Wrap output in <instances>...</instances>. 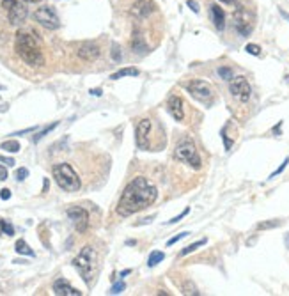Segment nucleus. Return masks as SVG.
<instances>
[{"label":"nucleus","mask_w":289,"mask_h":296,"mask_svg":"<svg viewBox=\"0 0 289 296\" xmlns=\"http://www.w3.org/2000/svg\"><path fill=\"white\" fill-rule=\"evenodd\" d=\"M156 197L158 190L153 183L147 181L145 177H135L123 190V195L117 203V213L121 217H131L155 204Z\"/></svg>","instance_id":"f257e3e1"},{"label":"nucleus","mask_w":289,"mask_h":296,"mask_svg":"<svg viewBox=\"0 0 289 296\" xmlns=\"http://www.w3.org/2000/svg\"><path fill=\"white\" fill-rule=\"evenodd\" d=\"M15 50L20 55V59L25 64L32 66V68H39L45 64V57L37 41L34 39V36L27 34V32H18L15 39Z\"/></svg>","instance_id":"f03ea898"},{"label":"nucleus","mask_w":289,"mask_h":296,"mask_svg":"<svg viewBox=\"0 0 289 296\" xmlns=\"http://www.w3.org/2000/svg\"><path fill=\"white\" fill-rule=\"evenodd\" d=\"M52 176L55 179V183L59 185V188L64 190V192H78L80 187H82L80 177H78V174L69 163H57V165H53Z\"/></svg>","instance_id":"7ed1b4c3"},{"label":"nucleus","mask_w":289,"mask_h":296,"mask_svg":"<svg viewBox=\"0 0 289 296\" xmlns=\"http://www.w3.org/2000/svg\"><path fill=\"white\" fill-rule=\"evenodd\" d=\"M176 158H177L181 163H186L188 167H192L193 171H199L202 167L201 156H199L195 146H193L190 140H185V142H181V144H177V147H176Z\"/></svg>","instance_id":"20e7f679"},{"label":"nucleus","mask_w":289,"mask_h":296,"mask_svg":"<svg viewBox=\"0 0 289 296\" xmlns=\"http://www.w3.org/2000/svg\"><path fill=\"white\" fill-rule=\"evenodd\" d=\"M94 249L93 247H83L80 250V254L73 259V266L80 271V275L83 277V280L89 284V275H91V271H93V266H94Z\"/></svg>","instance_id":"39448f33"},{"label":"nucleus","mask_w":289,"mask_h":296,"mask_svg":"<svg viewBox=\"0 0 289 296\" xmlns=\"http://www.w3.org/2000/svg\"><path fill=\"white\" fill-rule=\"evenodd\" d=\"M2 7H4L7 20L11 25H21L27 18V7L21 4L20 0H2Z\"/></svg>","instance_id":"423d86ee"},{"label":"nucleus","mask_w":289,"mask_h":296,"mask_svg":"<svg viewBox=\"0 0 289 296\" xmlns=\"http://www.w3.org/2000/svg\"><path fill=\"white\" fill-rule=\"evenodd\" d=\"M34 18H36V21L39 25L48 29V31H55V29L61 27V20H59L57 13H55V9L50 7V5H43V7L36 9Z\"/></svg>","instance_id":"0eeeda50"},{"label":"nucleus","mask_w":289,"mask_h":296,"mask_svg":"<svg viewBox=\"0 0 289 296\" xmlns=\"http://www.w3.org/2000/svg\"><path fill=\"white\" fill-rule=\"evenodd\" d=\"M229 91L238 101H241V103H247L250 96H252V87H250V83L247 82V78L245 77H234L229 83Z\"/></svg>","instance_id":"6e6552de"},{"label":"nucleus","mask_w":289,"mask_h":296,"mask_svg":"<svg viewBox=\"0 0 289 296\" xmlns=\"http://www.w3.org/2000/svg\"><path fill=\"white\" fill-rule=\"evenodd\" d=\"M186 91L199 101H209L213 98V89L208 82L202 80H192L186 83Z\"/></svg>","instance_id":"1a4fd4ad"},{"label":"nucleus","mask_w":289,"mask_h":296,"mask_svg":"<svg viewBox=\"0 0 289 296\" xmlns=\"http://www.w3.org/2000/svg\"><path fill=\"white\" fill-rule=\"evenodd\" d=\"M67 218L71 220L75 229L78 233H85L89 227V213L80 206H73V208L67 209Z\"/></svg>","instance_id":"9d476101"},{"label":"nucleus","mask_w":289,"mask_h":296,"mask_svg":"<svg viewBox=\"0 0 289 296\" xmlns=\"http://www.w3.org/2000/svg\"><path fill=\"white\" fill-rule=\"evenodd\" d=\"M151 119H142L137 125V130H135V144L139 149H147L149 147V135H151Z\"/></svg>","instance_id":"9b49d317"},{"label":"nucleus","mask_w":289,"mask_h":296,"mask_svg":"<svg viewBox=\"0 0 289 296\" xmlns=\"http://www.w3.org/2000/svg\"><path fill=\"white\" fill-rule=\"evenodd\" d=\"M99 53H101V48L98 43L93 41H85L77 48V55L85 62H94L99 57Z\"/></svg>","instance_id":"f8f14e48"},{"label":"nucleus","mask_w":289,"mask_h":296,"mask_svg":"<svg viewBox=\"0 0 289 296\" xmlns=\"http://www.w3.org/2000/svg\"><path fill=\"white\" fill-rule=\"evenodd\" d=\"M234 27H236V31L243 37L250 36V32H252V20H250V15L245 9H238L234 13Z\"/></svg>","instance_id":"ddd939ff"},{"label":"nucleus","mask_w":289,"mask_h":296,"mask_svg":"<svg viewBox=\"0 0 289 296\" xmlns=\"http://www.w3.org/2000/svg\"><path fill=\"white\" fill-rule=\"evenodd\" d=\"M155 11V4L151 2V0H137L131 7H129V13L133 18L137 20H142V18H147Z\"/></svg>","instance_id":"4468645a"},{"label":"nucleus","mask_w":289,"mask_h":296,"mask_svg":"<svg viewBox=\"0 0 289 296\" xmlns=\"http://www.w3.org/2000/svg\"><path fill=\"white\" fill-rule=\"evenodd\" d=\"M53 293L57 296H80L82 293L75 289V287L66 280V279H57L53 282Z\"/></svg>","instance_id":"2eb2a0df"},{"label":"nucleus","mask_w":289,"mask_h":296,"mask_svg":"<svg viewBox=\"0 0 289 296\" xmlns=\"http://www.w3.org/2000/svg\"><path fill=\"white\" fill-rule=\"evenodd\" d=\"M167 107H169V112L174 117L176 121H183L185 119V109H183V99L179 96H171L169 101H167Z\"/></svg>","instance_id":"dca6fc26"},{"label":"nucleus","mask_w":289,"mask_h":296,"mask_svg":"<svg viewBox=\"0 0 289 296\" xmlns=\"http://www.w3.org/2000/svg\"><path fill=\"white\" fill-rule=\"evenodd\" d=\"M131 50L135 53H139V55H145V53L149 52V47L144 41V37H142L140 32H135L133 37H131Z\"/></svg>","instance_id":"f3484780"},{"label":"nucleus","mask_w":289,"mask_h":296,"mask_svg":"<svg viewBox=\"0 0 289 296\" xmlns=\"http://www.w3.org/2000/svg\"><path fill=\"white\" fill-rule=\"evenodd\" d=\"M211 18L218 31H224V27H225V13L222 11L220 5H217V4L211 5Z\"/></svg>","instance_id":"a211bd4d"},{"label":"nucleus","mask_w":289,"mask_h":296,"mask_svg":"<svg viewBox=\"0 0 289 296\" xmlns=\"http://www.w3.org/2000/svg\"><path fill=\"white\" fill-rule=\"evenodd\" d=\"M140 71L137 68H124V69H119V71H115V73L110 75V78L112 80H119V78L123 77H139Z\"/></svg>","instance_id":"6ab92c4d"},{"label":"nucleus","mask_w":289,"mask_h":296,"mask_svg":"<svg viewBox=\"0 0 289 296\" xmlns=\"http://www.w3.org/2000/svg\"><path fill=\"white\" fill-rule=\"evenodd\" d=\"M15 250L20 255H29V257H34V255H36V254H34V250H32L31 247H29V245L23 241V239H18V241H16Z\"/></svg>","instance_id":"aec40b11"},{"label":"nucleus","mask_w":289,"mask_h":296,"mask_svg":"<svg viewBox=\"0 0 289 296\" xmlns=\"http://www.w3.org/2000/svg\"><path fill=\"white\" fill-rule=\"evenodd\" d=\"M163 259H165V254L160 252V250H155V252H151L149 259H147V266H149V268H155V266L160 265Z\"/></svg>","instance_id":"412c9836"},{"label":"nucleus","mask_w":289,"mask_h":296,"mask_svg":"<svg viewBox=\"0 0 289 296\" xmlns=\"http://www.w3.org/2000/svg\"><path fill=\"white\" fill-rule=\"evenodd\" d=\"M0 149H4L5 153H18V151L21 149V146L18 140H7L0 146Z\"/></svg>","instance_id":"4be33fe9"},{"label":"nucleus","mask_w":289,"mask_h":296,"mask_svg":"<svg viewBox=\"0 0 289 296\" xmlns=\"http://www.w3.org/2000/svg\"><path fill=\"white\" fill-rule=\"evenodd\" d=\"M57 126H59V123H52V125H50V126H47V128H43V130L39 131L37 135H34V142H36V144H37V142L41 140V139H45V137H47L48 133H50V131H52V130H55Z\"/></svg>","instance_id":"5701e85b"},{"label":"nucleus","mask_w":289,"mask_h":296,"mask_svg":"<svg viewBox=\"0 0 289 296\" xmlns=\"http://www.w3.org/2000/svg\"><path fill=\"white\" fill-rule=\"evenodd\" d=\"M202 245H206V239H199V241H195V243H192V245H188V247H185V249L181 250V255L192 254V252H195L199 247H202Z\"/></svg>","instance_id":"b1692460"},{"label":"nucleus","mask_w":289,"mask_h":296,"mask_svg":"<svg viewBox=\"0 0 289 296\" xmlns=\"http://www.w3.org/2000/svg\"><path fill=\"white\" fill-rule=\"evenodd\" d=\"M218 75H220V78H224V80H232V69L231 68H225V66H222V68H218Z\"/></svg>","instance_id":"393cba45"},{"label":"nucleus","mask_w":289,"mask_h":296,"mask_svg":"<svg viewBox=\"0 0 289 296\" xmlns=\"http://www.w3.org/2000/svg\"><path fill=\"white\" fill-rule=\"evenodd\" d=\"M183 293H185V295H199V291H197V287L193 286V284H192V282H185V284H183Z\"/></svg>","instance_id":"a878e982"},{"label":"nucleus","mask_w":289,"mask_h":296,"mask_svg":"<svg viewBox=\"0 0 289 296\" xmlns=\"http://www.w3.org/2000/svg\"><path fill=\"white\" fill-rule=\"evenodd\" d=\"M124 289H126V284L121 280V282H117V284H114V286L110 287V295H121Z\"/></svg>","instance_id":"bb28decb"},{"label":"nucleus","mask_w":289,"mask_h":296,"mask_svg":"<svg viewBox=\"0 0 289 296\" xmlns=\"http://www.w3.org/2000/svg\"><path fill=\"white\" fill-rule=\"evenodd\" d=\"M280 225V220H273V222H263V223H259L257 229L259 231H263V229H275V227H279Z\"/></svg>","instance_id":"cd10ccee"},{"label":"nucleus","mask_w":289,"mask_h":296,"mask_svg":"<svg viewBox=\"0 0 289 296\" xmlns=\"http://www.w3.org/2000/svg\"><path fill=\"white\" fill-rule=\"evenodd\" d=\"M245 50H247V53H250V55H261V47H259V45H247Z\"/></svg>","instance_id":"c85d7f7f"},{"label":"nucleus","mask_w":289,"mask_h":296,"mask_svg":"<svg viewBox=\"0 0 289 296\" xmlns=\"http://www.w3.org/2000/svg\"><path fill=\"white\" fill-rule=\"evenodd\" d=\"M27 177H29V169L21 167V169L16 171V179H18V181H23V179H27Z\"/></svg>","instance_id":"c756f323"},{"label":"nucleus","mask_w":289,"mask_h":296,"mask_svg":"<svg viewBox=\"0 0 289 296\" xmlns=\"http://www.w3.org/2000/svg\"><path fill=\"white\" fill-rule=\"evenodd\" d=\"M112 59H114L115 62H119L121 61V48H119V45H112Z\"/></svg>","instance_id":"7c9ffc66"},{"label":"nucleus","mask_w":289,"mask_h":296,"mask_svg":"<svg viewBox=\"0 0 289 296\" xmlns=\"http://www.w3.org/2000/svg\"><path fill=\"white\" fill-rule=\"evenodd\" d=\"M288 163H289V158H286L284 163H282V165H280L279 169H277V171H275V172H272V174H270V179H273L275 176H279L280 172H282V171H284V169H286V167H288Z\"/></svg>","instance_id":"2f4dec72"},{"label":"nucleus","mask_w":289,"mask_h":296,"mask_svg":"<svg viewBox=\"0 0 289 296\" xmlns=\"http://www.w3.org/2000/svg\"><path fill=\"white\" fill-rule=\"evenodd\" d=\"M4 234L5 236H13L15 234V227L9 222H5V220H4Z\"/></svg>","instance_id":"473e14b6"},{"label":"nucleus","mask_w":289,"mask_h":296,"mask_svg":"<svg viewBox=\"0 0 289 296\" xmlns=\"http://www.w3.org/2000/svg\"><path fill=\"white\" fill-rule=\"evenodd\" d=\"M188 234H190V233H179V234H177V236H174V238H172V239H169V243H167V245H169V247H171V245H174L176 241H179V239L186 238V236H188Z\"/></svg>","instance_id":"72a5a7b5"},{"label":"nucleus","mask_w":289,"mask_h":296,"mask_svg":"<svg viewBox=\"0 0 289 296\" xmlns=\"http://www.w3.org/2000/svg\"><path fill=\"white\" fill-rule=\"evenodd\" d=\"M188 213H190V208H186L185 211H183V213L179 215V217H174V218H172V220H169V223H177L181 218H185V217H186V215H188Z\"/></svg>","instance_id":"f704fd0d"},{"label":"nucleus","mask_w":289,"mask_h":296,"mask_svg":"<svg viewBox=\"0 0 289 296\" xmlns=\"http://www.w3.org/2000/svg\"><path fill=\"white\" fill-rule=\"evenodd\" d=\"M0 199H2V201H9V199H11V190H9V188L0 190Z\"/></svg>","instance_id":"c9c22d12"},{"label":"nucleus","mask_w":289,"mask_h":296,"mask_svg":"<svg viewBox=\"0 0 289 296\" xmlns=\"http://www.w3.org/2000/svg\"><path fill=\"white\" fill-rule=\"evenodd\" d=\"M222 139H224V144H225V151H231L232 140H229V139H227V135H225V130L222 131Z\"/></svg>","instance_id":"e433bc0d"},{"label":"nucleus","mask_w":289,"mask_h":296,"mask_svg":"<svg viewBox=\"0 0 289 296\" xmlns=\"http://www.w3.org/2000/svg\"><path fill=\"white\" fill-rule=\"evenodd\" d=\"M7 176H9V174H7V169H5L4 165H0V181H5Z\"/></svg>","instance_id":"4c0bfd02"},{"label":"nucleus","mask_w":289,"mask_h":296,"mask_svg":"<svg viewBox=\"0 0 289 296\" xmlns=\"http://www.w3.org/2000/svg\"><path fill=\"white\" fill-rule=\"evenodd\" d=\"M0 161H2V163H5V165H9V167H13L16 163L13 158H5V156H0Z\"/></svg>","instance_id":"58836bf2"},{"label":"nucleus","mask_w":289,"mask_h":296,"mask_svg":"<svg viewBox=\"0 0 289 296\" xmlns=\"http://www.w3.org/2000/svg\"><path fill=\"white\" fill-rule=\"evenodd\" d=\"M186 5H188V7H190L193 13H199V5H197V2H193V0H188V2H186Z\"/></svg>","instance_id":"ea45409f"},{"label":"nucleus","mask_w":289,"mask_h":296,"mask_svg":"<svg viewBox=\"0 0 289 296\" xmlns=\"http://www.w3.org/2000/svg\"><path fill=\"white\" fill-rule=\"evenodd\" d=\"M37 128L36 126H32V128H27V130H21V131H18V133H13V135H25V133H31V131H36Z\"/></svg>","instance_id":"a19ab883"},{"label":"nucleus","mask_w":289,"mask_h":296,"mask_svg":"<svg viewBox=\"0 0 289 296\" xmlns=\"http://www.w3.org/2000/svg\"><path fill=\"white\" fill-rule=\"evenodd\" d=\"M91 94L93 96H101V89H91Z\"/></svg>","instance_id":"79ce46f5"},{"label":"nucleus","mask_w":289,"mask_h":296,"mask_svg":"<svg viewBox=\"0 0 289 296\" xmlns=\"http://www.w3.org/2000/svg\"><path fill=\"white\" fill-rule=\"evenodd\" d=\"M284 243H286V247H288V249H289V233L284 236Z\"/></svg>","instance_id":"37998d69"},{"label":"nucleus","mask_w":289,"mask_h":296,"mask_svg":"<svg viewBox=\"0 0 289 296\" xmlns=\"http://www.w3.org/2000/svg\"><path fill=\"white\" fill-rule=\"evenodd\" d=\"M0 234H4V220L0 218Z\"/></svg>","instance_id":"c03bdc74"},{"label":"nucleus","mask_w":289,"mask_h":296,"mask_svg":"<svg viewBox=\"0 0 289 296\" xmlns=\"http://www.w3.org/2000/svg\"><path fill=\"white\" fill-rule=\"evenodd\" d=\"M280 15L284 16L286 20H289V15H288V13H286V11H284V9H280Z\"/></svg>","instance_id":"a18cd8bd"},{"label":"nucleus","mask_w":289,"mask_h":296,"mask_svg":"<svg viewBox=\"0 0 289 296\" xmlns=\"http://www.w3.org/2000/svg\"><path fill=\"white\" fill-rule=\"evenodd\" d=\"M280 125H282V123H279V125H277V126H275V128H273L275 133H280Z\"/></svg>","instance_id":"49530a36"},{"label":"nucleus","mask_w":289,"mask_h":296,"mask_svg":"<svg viewBox=\"0 0 289 296\" xmlns=\"http://www.w3.org/2000/svg\"><path fill=\"white\" fill-rule=\"evenodd\" d=\"M220 2H225V4H236V0H220Z\"/></svg>","instance_id":"de8ad7c7"},{"label":"nucleus","mask_w":289,"mask_h":296,"mask_svg":"<svg viewBox=\"0 0 289 296\" xmlns=\"http://www.w3.org/2000/svg\"><path fill=\"white\" fill-rule=\"evenodd\" d=\"M129 273H131V270H124L123 273H121V277H124V275H129Z\"/></svg>","instance_id":"09e8293b"},{"label":"nucleus","mask_w":289,"mask_h":296,"mask_svg":"<svg viewBox=\"0 0 289 296\" xmlns=\"http://www.w3.org/2000/svg\"><path fill=\"white\" fill-rule=\"evenodd\" d=\"M43 190H45V192L48 190V179H45V187H43Z\"/></svg>","instance_id":"8fccbe9b"},{"label":"nucleus","mask_w":289,"mask_h":296,"mask_svg":"<svg viewBox=\"0 0 289 296\" xmlns=\"http://www.w3.org/2000/svg\"><path fill=\"white\" fill-rule=\"evenodd\" d=\"M25 2H31V4H36V2H39V0H25Z\"/></svg>","instance_id":"3c124183"}]
</instances>
